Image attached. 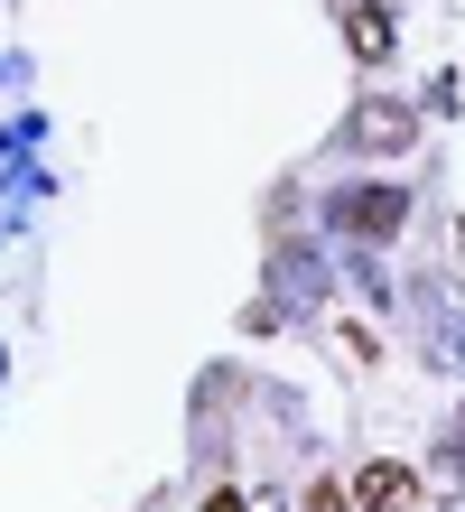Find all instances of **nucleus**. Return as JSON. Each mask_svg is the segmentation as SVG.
I'll use <instances>...</instances> for the list:
<instances>
[{
    "label": "nucleus",
    "mask_w": 465,
    "mask_h": 512,
    "mask_svg": "<svg viewBox=\"0 0 465 512\" xmlns=\"http://www.w3.org/2000/svg\"><path fill=\"white\" fill-rule=\"evenodd\" d=\"M354 503L363 512H419V475L400 466V457H363L354 466Z\"/></svg>",
    "instance_id": "1"
},
{
    "label": "nucleus",
    "mask_w": 465,
    "mask_h": 512,
    "mask_svg": "<svg viewBox=\"0 0 465 512\" xmlns=\"http://www.w3.org/2000/svg\"><path fill=\"white\" fill-rule=\"evenodd\" d=\"M400 215H410V196H400V187H363V196H345V224L363 233V243H391Z\"/></svg>",
    "instance_id": "2"
},
{
    "label": "nucleus",
    "mask_w": 465,
    "mask_h": 512,
    "mask_svg": "<svg viewBox=\"0 0 465 512\" xmlns=\"http://www.w3.org/2000/svg\"><path fill=\"white\" fill-rule=\"evenodd\" d=\"M345 38H354L363 66H382V56H391V19H382V0H345Z\"/></svg>",
    "instance_id": "3"
},
{
    "label": "nucleus",
    "mask_w": 465,
    "mask_h": 512,
    "mask_svg": "<svg viewBox=\"0 0 465 512\" xmlns=\"http://www.w3.org/2000/svg\"><path fill=\"white\" fill-rule=\"evenodd\" d=\"M410 131H419V122H410L400 103H363V112H354V140H363V149H410Z\"/></svg>",
    "instance_id": "4"
},
{
    "label": "nucleus",
    "mask_w": 465,
    "mask_h": 512,
    "mask_svg": "<svg viewBox=\"0 0 465 512\" xmlns=\"http://www.w3.org/2000/svg\"><path fill=\"white\" fill-rule=\"evenodd\" d=\"M298 512H345V485H326V475H317V485L298 494Z\"/></svg>",
    "instance_id": "5"
},
{
    "label": "nucleus",
    "mask_w": 465,
    "mask_h": 512,
    "mask_svg": "<svg viewBox=\"0 0 465 512\" xmlns=\"http://www.w3.org/2000/svg\"><path fill=\"white\" fill-rule=\"evenodd\" d=\"M205 512H252V503H242L233 485H214V494H205Z\"/></svg>",
    "instance_id": "6"
},
{
    "label": "nucleus",
    "mask_w": 465,
    "mask_h": 512,
    "mask_svg": "<svg viewBox=\"0 0 465 512\" xmlns=\"http://www.w3.org/2000/svg\"><path fill=\"white\" fill-rule=\"evenodd\" d=\"M456 252H465V224H456Z\"/></svg>",
    "instance_id": "7"
}]
</instances>
